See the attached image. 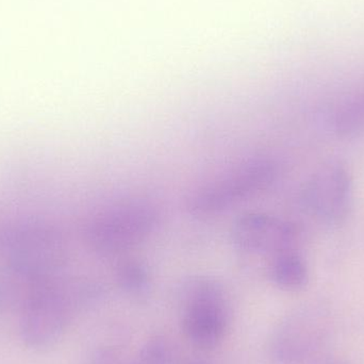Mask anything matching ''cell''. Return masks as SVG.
<instances>
[{"mask_svg":"<svg viewBox=\"0 0 364 364\" xmlns=\"http://www.w3.org/2000/svg\"><path fill=\"white\" fill-rule=\"evenodd\" d=\"M280 166L271 158L245 162L229 173L199 186L188 197L192 215H215L271 188L280 176Z\"/></svg>","mask_w":364,"mask_h":364,"instance_id":"6da1fadb","label":"cell"},{"mask_svg":"<svg viewBox=\"0 0 364 364\" xmlns=\"http://www.w3.org/2000/svg\"><path fill=\"white\" fill-rule=\"evenodd\" d=\"M161 222V214L149 203H130L98 215L85 231L90 250L100 256L125 252L149 239Z\"/></svg>","mask_w":364,"mask_h":364,"instance_id":"7a4b0ae2","label":"cell"},{"mask_svg":"<svg viewBox=\"0 0 364 364\" xmlns=\"http://www.w3.org/2000/svg\"><path fill=\"white\" fill-rule=\"evenodd\" d=\"M229 324V307L223 289L211 280L191 282L182 297V328L201 348H212L223 339Z\"/></svg>","mask_w":364,"mask_h":364,"instance_id":"3957f363","label":"cell"},{"mask_svg":"<svg viewBox=\"0 0 364 364\" xmlns=\"http://www.w3.org/2000/svg\"><path fill=\"white\" fill-rule=\"evenodd\" d=\"M301 203L321 224L343 225L353 207V179L348 168L338 161L321 166L304 186Z\"/></svg>","mask_w":364,"mask_h":364,"instance_id":"277c9868","label":"cell"},{"mask_svg":"<svg viewBox=\"0 0 364 364\" xmlns=\"http://www.w3.org/2000/svg\"><path fill=\"white\" fill-rule=\"evenodd\" d=\"M231 240L250 254H282L297 250L301 230L294 223L262 212H250L233 224Z\"/></svg>","mask_w":364,"mask_h":364,"instance_id":"5b68a950","label":"cell"},{"mask_svg":"<svg viewBox=\"0 0 364 364\" xmlns=\"http://www.w3.org/2000/svg\"><path fill=\"white\" fill-rule=\"evenodd\" d=\"M325 318L312 312H301L287 318L273 339L274 357L279 363H301L324 338Z\"/></svg>","mask_w":364,"mask_h":364,"instance_id":"8992f818","label":"cell"},{"mask_svg":"<svg viewBox=\"0 0 364 364\" xmlns=\"http://www.w3.org/2000/svg\"><path fill=\"white\" fill-rule=\"evenodd\" d=\"M269 276L282 290L301 291L309 282V269L299 250H289L274 256Z\"/></svg>","mask_w":364,"mask_h":364,"instance_id":"52a82bcc","label":"cell"},{"mask_svg":"<svg viewBox=\"0 0 364 364\" xmlns=\"http://www.w3.org/2000/svg\"><path fill=\"white\" fill-rule=\"evenodd\" d=\"M333 128L340 138H356L364 134V89L339 107L333 119Z\"/></svg>","mask_w":364,"mask_h":364,"instance_id":"ba28073f","label":"cell"},{"mask_svg":"<svg viewBox=\"0 0 364 364\" xmlns=\"http://www.w3.org/2000/svg\"><path fill=\"white\" fill-rule=\"evenodd\" d=\"M117 278L122 288L132 294H141L149 284V271L139 261L123 263L117 272Z\"/></svg>","mask_w":364,"mask_h":364,"instance_id":"9c48e42d","label":"cell"},{"mask_svg":"<svg viewBox=\"0 0 364 364\" xmlns=\"http://www.w3.org/2000/svg\"><path fill=\"white\" fill-rule=\"evenodd\" d=\"M172 350L164 338H155L145 344L134 364H171Z\"/></svg>","mask_w":364,"mask_h":364,"instance_id":"30bf717a","label":"cell"},{"mask_svg":"<svg viewBox=\"0 0 364 364\" xmlns=\"http://www.w3.org/2000/svg\"><path fill=\"white\" fill-rule=\"evenodd\" d=\"M186 364H208L203 360H198V359H193V360L188 361Z\"/></svg>","mask_w":364,"mask_h":364,"instance_id":"8fae6325","label":"cell"},{"mask_svg":"<svg viewBox=\"0 0 364 364\" xmlns=\"http://www.w3.org/2000/svg\"><path fill=\"white\" fill-rule=\"evenodd\" d=\"M331 364H340V363H331Z\"/></svg>","mask_w":364,"mask_h":364,"instance_id":"7c38bea8","label":"cell"}]
</instances>
